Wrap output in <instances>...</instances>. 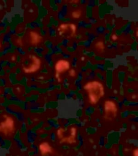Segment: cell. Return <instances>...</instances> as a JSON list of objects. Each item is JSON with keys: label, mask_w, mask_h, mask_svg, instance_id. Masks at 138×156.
Segmentation results:
<instances>
[{"label": "cell", "mask_w": 138, "mask_h": 156, "mask_svg": "<svg viewBox=\"0 0 138 156\" xmlns=\"http://www.w3.org/2000/svg\"><path fill=\"white\" fill-rule=\"evenodd\" d=\"M84 89L87 91L89 102L92 104L96 103L105 93L103 85L98 81L87 83Z\"/></svg>", "instance_id": "cell-1"}, {"label": "cell", "mask_w": 138, "mask_h": 156, "mask_svg": "<svg viewBox=\"0 0 138 156\" xmlns=\"http://www.w3.org/2000/svg\"><path fill=\"white\" fill-rule=\"evenodd\" d=\"M15 129L14 118L6 114L0 116V133L9 136L14 134Z\"/></svg>", "instance_id": "cell-2"}, {"label": "cell", "mask_w": 138, "mask_h": 156, "mask_svg": "<svg viewBox=\"0 0 138 156\" xmlns=\"http://www.w3.org/2000/svg\"><path fill=\"white\" fill-rule=\"evenodd\" d=\"M76 29L77 27L74 24L62 23L60 25L58 30L60 35L66 34L68 36L72 37H74L76 33Z\"/></svg>", "instance_id": "cell-3"}, {"label": "cell", "mask_w": 138, "mask_h": 156, "mask_svg": "<svg viewBox=\"0 0 138 156\" xmlns=\"http://www.w3.org/2000/svg\"><path fill=\"white\" fill-rule=\"evenodd\" d=\"M70 67V62L66 59H60L58 61L55 65L56 77L58 79L60 74L68 71Z\"/></svg>", "instance_id": "cell-4"}, {"label": "cell", "mask_w": 138, "mask_h": 156, "mask_svg": "<svg viewBox=\"0 0 138 156\" xmlns=\"http://www.w3.org/2000/svg\"><path fill=\"white\" fill-rule=\"evenodd\" d=\"M31 63L28 66L23 68V70L25 73H34L40 69L41 61L40 58L36 56H32L31 57Z\"/></svg>", "instance_id": "cell-5"}, {"label": "cell", "mask_w": 138, "mask_h": 156, "mask_svg": "<svg viewBox=\"0 0 138 156\" xmlns=\"http://www.w3.org/2000/svg\"><path fill=\"white\" fill-rule=\"evenodd\" d=\"M29 36L30 38V43L33 46H37L42 41V39L41 35L36 31L30 32Z\"/></svg>", "instance_id": "cell-6"}, {"label": "cell", "mask_w": 138, "mask_h": 156, "mask_svg": "<svg viewBox=\"0 0 138 156\" xmlns=\"http://www.w3.org/2000/svg\"><path fill=\"white\" fill-rule=\"evenodd\" d=\"M105 108L106 112H115L116 111V107L114 102L108 100L105 102Z\"/></svg>", "instance_id": "cell-7"}, {"label": "cell", "mask_w": 138, "mask_h": 156, "mask_svg": "<svg viewBox=\"0 0 138 156\" xmlns=\"http://www.w3.org/2000/svg\"><path fill=\"white\" fill-rule=\"evenodd\" d=\"M39 148L41 153L43 155H46L51 152V147L47 143H43L40 144Z\"/></svg>", "instance_id": "cell-8"}, {"label": "cell", "mask_w": 138, "mask_h": 156, "mask_svg": "<svg viewBox=\"0 0 138 156\" xmlns=\"http://www.w3.org/2000/svg\"><path fill=\"white\" fill-rule=\"evenodd\" d=\"M95 49L99 53H102L105 49V43L102 41H98L95 44Z\"/></svg>", "instance_id": "cell-9"}, {"label": "cell", "mask_w": 138, "mask_h": 156, "mask_svg": "<svg viewBox=\"0 0 138 156\" xmlns=\"http://www.w3.org/2000/svg\"><path fill=\"white\" fill-rule=\"evenodd\" d=\"M82 11L80 9L75 10L71 12V16L73 19H79L82 16Z\"/></svg>", "instance_id": "cell-10"}, {"label": "cell", "mask_w": 138, "mask_h": 156, "mask_svg": "<svg viewBox=\"0 0 138 156\" xmlns=\"http://www.w3.org/2000/svg\"><path fill=\"white\" fill-rule=\"evenodd\" d=\"M69 74H70V75L72 76V77H74V76L75 75V70L73 69H71L69 71Z\"/></svg>", "instance_id": "cell-11"}, {"label": "cell", "mask_w": 138, "mask_h": 156, "mask_svg": "<svg viewBox=\"0 0 138 156\" xmlns=\"http://www.w3.org/2000/svg\"><path fill=\"white\" fill-rule=\"evenodd\" d=\"M117 38H117V36L116 34H114V35L111 36V38H112L113 41H116V40H117Z\"/></svg>", "instance_id": "cell-12"}, {"label": "cell", "mask_w": 138, "mask_h": 156, "mask_svg": "<svg viewBox=\"0 0 138 156\" xmlns=\"http://www.w3.org/2000/svg\"><path fill=\"white\" fill-rule=\"evenodd\" d=\"M1 40H0V49L1 48Z\"/></svg>", "instance_id": "cell-13"}]
</instances>
